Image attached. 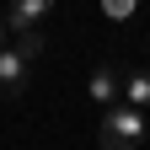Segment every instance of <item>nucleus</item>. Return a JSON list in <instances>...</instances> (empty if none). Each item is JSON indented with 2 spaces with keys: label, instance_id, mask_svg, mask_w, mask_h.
Masks as SVG:
<instances>
[{
  "label": "nucleus",
  "instance_id": "0eeeda50",
  "mask_svg": "<svg viewBox=\"0 0 150 150\" xmlns=\"http://www.w3.org/2000/svg\"><path fill=\"white\" fill-rule=\"evenodd\" d=\"M102 16L107 22H129L134 16V0H102Z\"/></svg>",
  "mask_w": 150,
  "mask_h": 150
},
{
  "label": "nucleus",
  "instance_id": "423d86ee",
  "mask_svg": "<svg viewBox=\"0 0 150 150\" xmlns=\"http://www.w3.org/2000/svg\"><path fill=\"white\" fill-rule=\"evenodd\" d=\"M11 48H16V54H22V59L32 64L38 54H43V32H16V38H11Z\"/></svg>",
  "mask_w": 150,
  "mask_h": 150
},
{
  "label": "nucleus",
  "instance_id": "20e7f679",
  "mask_svg": "<svg viewBox=\"0 0 150 150\" xmlns=\"http://www.w3.org/2000/svg\"><path fill=\"white\" fill-rule=\"evenodd\" d=\"M48 0H16V6L6 11V27H16V32H38V27H43L48 22Z\"/></svg>",
  "mask_w": 150,
  "mask_h": 150
},
{
  "label": "nucleus",
  "instance_id": "f257e3e1",
  "mask_svg": "<svg viewBox=\"0 0 150 150\" xmlns=\"http://www.w3.org/2000/svg\"><path fill=\"white\" fill-rule=\"evenodd\" d=\"M139 139H145V112L123 107V102L102 112V129H97V145L102 150H139Z\"/></svg>",
  "mask_w": 150,
  "mask_h": 150
},
{
  "label": "nucleus",
  "instance_id": "6e6552de",
  "mask_svg": "<svg viewBox=\"0 0 150 150\" xmlns=\"http://www.w3.org/2000/svg\"><path fill=\"white\" fill-rule=\"evenodd\" d=\"M6 43H11V38H6V16H0V48H6Z\"/></svg>",
  "mask_w": 150,
  "mask_h": 150
},
{
  "label": "nucleus",
  "instance_id": "39448f33",
  "mask_svg": "<svg viewBox=\"0 0 150 150\" xmlns=\"http://www.w3.org/2000/svg\"><path fill=\"white\" fill-rule=\"evenodd\" d=\"M123 107L150 112V70H129L123 75Z\"/></svg>",
  "mask_w": 150,
  "mask_h": 150
},
{
  "label": "nucleus",
  "instance_id": "f03ea898",
  "mask_svg": "<svg viewBox=\"0 0 150 150\" xmlns=\"http://www.w3.org/2000/svg\"><path fill=\"white\" fill-rule=\"evenodd\" d=\"M86 97L97 102L102 112L118 107V102H123V81H118V70H112V64H97V70H91V81H86Z\"/></svg>",
  "mask_w": 150,
  "mask_h": 150
},
{
  "label": "nucleus",
  "instance_id": "7ed1b4c3",
  "mask_svg": "<svg viewBox=\"0 0 150 150\" xmlns=\"http://www.w3.org/2000/svg\"><path fill=\"white\" fill-rule=\"evenodd\" d=\"M27 75H32V64L6 43V48H0V97H22V91H27Z\"/></svg>",
  "mask_w": 150,
  "mask_h": 150
}]
</instances>
